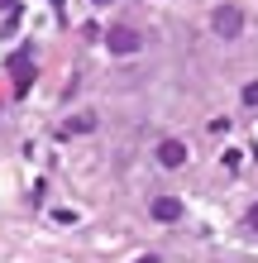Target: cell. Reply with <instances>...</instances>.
Returning <instances> with one entry per match:
<instances>
[{
  "label": "cell",
  "mask_w": 258,
  "mask_h": 263,
  "mask_svg": "<svg viewBox=\"0 0 258 263\" xmlns=\"http://www.w3.org/2000/svg\"><path fill=\"white\" fill-rule=\"evenodd\" d=\"M244 225H249L253 235H258V206H249V215H244Z\"/></svg>",
  "instance_id": "obj_8"
},
{
  "label": "cell",
  "mask_w": 258,
  "mask_h": 263,
  "mask_svg": "<svg viewBox=\"0 0 258 263\" xmlns=\"http://www.w3.org/2000/svg\"><path fill=\"white\" fill-rule=\"evenodd\" d=\"M10 72H14V77H10V82H14V96H24V91L34 86V77H38V72H34V53L19 48V53L10 58Z\"/></svg>",
  "instance_id": "obj_3"
},
{
  "label": "cell",
  "mask_w": 258,
  "mask_h": 263,
  "mask_svg": "<svg viewBox=\"0 0 258 263\" xmlns=\"http://www.w3.org/2000/svg\"><path fill=\"white\" fill-rule=\"evenodd\" d=\"M105 48L120 53V58H129V53H139V48H144V34H139L134 24H115L110 34H105Z\"/></svg>",
  "instance_id": "obj_1"
},
{
  "label": "cell",
  "mask_w": 258,
  "mask_h": 263,
  "mask_svg": "<svg viewBox=\"0 0 258 263\" xmlns=\"http://www.w3.org/2000/svg\"><path fill=\"white\" fill-rule=\"evenodd\" d=\"M158 163L163 167H182L187 163V144H182V139H163L158 144Z\"/></svg>",
  "instance_id": "obj_5"
},
{
  "label": "cell",
  "mask_w": 258,
  "mask_h": 263,
  "mask_svg": "<svg viewBox=\"0 0 258 263\" xmlns=\"http://www.w3.org/2000/svg\"><path fill=\"white\" fill-rule=\"evenodd\" d=\"M148 211H153V220H163V225H172V220L187 215V206H182L177 196H153V201H148Z\"/></svg>",
  "instance_id": "obj_4"
},
{
  "label": "cell",
  "mask_w": 258,
  "mask_h": 263,
  "mask_svg": "<svg viewBox=\"0 0 258 263\" xmlns=\"http://www.w3.org/2000/svg\"><path fill=\"white\" fill-rule=\"evenodd\" d=\"M244 105H258V82H249V86H244Z\"/></svg>",
  "instance_id": "obj_7"
},
{
  "label": "cell",
  "mask_w": 258,
  "mask_h": 263,
  "mask_svg": "<svg viewBox=\"0 0 258 263\" xmlns=\"http://www.w3.org/2000/svg\"><path fill=\"white\" fill-rule=\"evenodd\" d=\"M134 263H158V258H153V254H139V258H134Z\"/></svg>",
  "instance_id": "obj_9"
},
{
  "label": "cell",
  "mask_w": 258,
  "mask_h": 263,
  "mask_svg": "<svg viewBox=\"0 0 258 263\" xmlns=\"http://www.w3.org/2000/svg\"><path fill=\"white\" fill-rule=\"evenodd\" d=\"M91 129H96V115H72L63 125V134H91Z\"/></svg>",
  "instance_id": "obj_6"
},
{
  "label": "cell",
  "mask_w": 258,
  "mask_h": 263,
  "mask_svg": "<svg viewBox=\"0 0 258 263\" xmlns=\"http://www.w3.org/2000/svg\"><path fill=\"white\" fill-rule=\"evenodd\" d=\"M253 158H258V148H253Z\"/></svg>",
  "instance_id": "obj_10"
},
{
  "label": "cell",
  "mask_w": 258,
  "mask_h": 263,
  "mask_svg": "<svg viewBox=\"0 0 258 263\" xmlns=\"http://www.w3.org/2000/svg\"><path fill=\"white\" fill-rule=\"evenodd\" d=\"M210 29H215L220 39H239L244 34V10L239 5H220L215 14H210Z\"/></svg>",
  "instance_id": "obj_2"
}]
</instances>
